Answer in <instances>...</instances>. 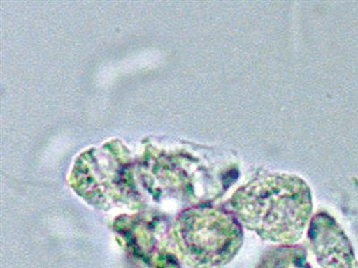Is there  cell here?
<instances>
[{
  "label": "cell",
  "instance_id": "2",
  "mask_svg": "<svg viewBox=\"0 0 358 268\" xmlns=\"http://www.w3.org/2000/svg\"><path fill=\"white\" fill-rule=\"evenodd\" d=\"M179 244L194 267L226 266L241 250L243 230L234 214L217 207L187 210L178 220Z\"/></svg>",
  "mask_w": 358,
  "mask_h": 268
},
{
  "label": "cell",
  "instance_id": "4",
  "mask_svg": "<svg viewBox=\"0 0 358 268\" xmlns=\"http://www.w3.org/2000/svg\"><path fill=\"white\" fill-rule=\"evenodd\" d=\"M257 268H311L301 246L280 245L264 255Z\"/></svg>",
  "mask_w": 358,
  "mask_h": 268
},
{
  "label": "cell",
  "instance_id": "1",
  "mask_svg": "<svg viewBox=\"0 0 358 268\" xmlns=\"http://www.w3.org/2000/svg\"><path fill=\"white\" fill-rule=\"evenodd\" d=\"M231 207L241 225L264 241L293 245L310 223L313 204L310 189L301 179L268 174L236 191Z\"/></svg>",
  "mask_w": 358,
  "mask_h": 268
},
{
  "label": "cell",
  "instance_id": "3",
  "mask_svg": "<svg viewBox=\"0 0 358 268\" xmlns=\"http://www.w3.org/2000/svg\"><path fill=\"white\" fill-rule=\"evenodd\" d=\"M308 237L322 268H353L352 251L346 236L327 214H316L310 220Z\"/></svg>",
  "mask_w": 358,
  "mask_h": 268
}]
</instances>
